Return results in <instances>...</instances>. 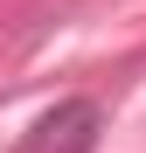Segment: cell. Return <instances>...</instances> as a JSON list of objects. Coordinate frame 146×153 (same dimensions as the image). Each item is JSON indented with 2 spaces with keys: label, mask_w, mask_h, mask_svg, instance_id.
Returning <instances> with one entry per match:
<instances>
[{
  "label": "cell",
  "mask_w": 146,
  "mask_h": 153,
  "mask_svg": "<svg viewBox=\"0 0 146 153\" xmlns=\"http://www.w3.org/2000/svg\"><path fill=\"white\" fill-rule=\"evenodd\" d=\"M97 132H104V111L90 97H63L14 139V153H97Z\"/></svg>",
  "instance_id": "1"
}]
</instances>
